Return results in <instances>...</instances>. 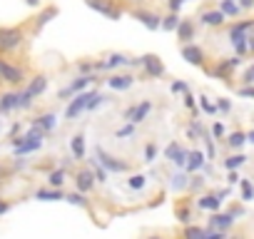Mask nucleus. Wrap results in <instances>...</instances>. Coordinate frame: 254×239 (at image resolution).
I'll return each instance as SVG.
<instances>
[{
  "mask_svg": "<svg viewBox=\"0 0 254 239\" xmlns=\"http://www.w3.org/2000/svg\"><path fill=\"white\" fill-rule=\"evenodd\" d=\"M217 107H219L222 112H229V107H232V105H229V100H219V105H217Z\"/></svg>",
  "mask_w": 254,
  "mask_h": 239,
  "instance_id": "c03bdc74",
  "label": "nucleus"
},
{
  "mask_svg": "<svg viewBox=\"0 0 254 239\" xmlns=\"http://www.w3.org/2000/svg\"><path fill=\"white\" fill-rule=\"evenodd\" d=\"M185 234H187V237H199V239H202V237H207V229H199V227H187V229H185Z\"/></svg>",
  "mask_w": 254,
  "mask_h": 239,
  "instance_id": "2f4dec72",
  "label": "nucleus"
},
{
  "mask_svg": "<svg viewBox=\"0 0 254 239\" xmlns=\"http://www.w3.org/2000/svg\"><path fill=\"white\" fill-rule=\"evenodd\" d=\"M97 160H100V165L105 167V170H110V172H125L127 170V165L125 162H117L115 157H110L105 150H100L97 147Z\"/></svg>",
  "mask_w": 254,
  "mask_h": 239,
  "instance_id": "39448f33",
  "label": "nucleus"
},
{
  "mask_svg": "<svg viewBox=\"0 0 254 239\" xmlns=\"http://www.w3.org/2000/svg\"><path fill=\"white\" fill-rule=\"evenodd\" d=\"M242 197H244V202L254 199V187H252L249 179H242Z\"/></svg>",
  "mask_w": 254,
  "mask_h": 239,
  "instance_id": "c85d7f7f",
  "label": "nucleus"
},
{
  "mask_svg": "<svg viewBox=\"0 0 254 239\" xmlns=\"http://www.w3.org/2000/svg\"><path fill=\"white\" fill-rule=\"evenodd\" d=\"M182 3H185V0H170V8H172V13H177V10L182 8Z\"/></svg>",
  "mask_w": 254,
  "mask_h": 239,
  "instance_id": "79ce46f5",
  "label": "nucleus"
},
{
  "mask_svg": "<svg viewBox=\"0 0 254 239\" xmlns=\"http://www.w3.org/2000/svg\"><path fill=\"white\" fill-rule=\"evenodd\" d=\"M244 82H247V85H249V82H254V65L244 72Z\"/></svg>",
  "mask_w": 254,
  "mask_h": 239,
  "instance_id": "a19ab883",
  "label": "nucleus"
},
{
  "mask_svg": "<svg viewBox=\"0 0 254 239\" xmlns=\"http://www.w3.org/2000/svg\"><path fill=\"white\" fill-rule=\"evenodd\" d=\"M65 199H67L70 204H80V207H85V197H82L80 192H77V194H70V197H65Z\"/></svg>",
  "mask_w": 254,
  "mask_h": 239,
  "instance_id": "e433bc0d",
  "label": "nucleus"
},
{
  "mask_svg": "<svg viewBox=\"0 0 254 239\" xmlns=\"http://www.w3.org/2000/svg\"><path fill=\"white\" fill-rule=\"evenodd\" d=\"M202 107H204L207 112H214V110H217V107H214L212 102H207V97H202Z\"/></svg>",
  "mask_w": 254,
  "mask_h": 239,
  "instance_id": "37998d69",
  "label": "nucleus"
},
{
  "mask_svg": "<svg viewBox=\"0 0 254 239\" xmlns=\"http://www.w3.org/2000/svg\"><path fill=\"white\" fill-rule=\"evenodd\" d=\"M38 127H40L43 132H50V130L55 127V115H43V117H38Z\"/></svg>",
  "mask_w": 254,
  "mask_h": 239,
  "instance_id": "5701e85b",
  "label": "nucleus"
},
{
  "mask_svg": "<svg viewBox=\"0 0 254 239\" xmlns=\"http://www.w3.org/2000/svg\"><path fill=\"white\" fill-rule=\"evenodd\" d=\"M155 155H157V147H155V145H147V150H145V162H155Z\"/></svg>",
  "mask_w": 254,
  "mask_h": 239,
  "instance_id": "c9c22d12",
  "label": "nucleus"
},
{
  "mask_svg": "<svg viewBox=\"0 0 254 239\" xmlns=\"http://www.w3.org/2000/svg\"><path fill=\"white\" fill-rule=\"evenodd\" d=\"M172 92H187V85L185 82H172Z\"/></svg>",
  "mask_w": 254,
  "mask_h": 239,
  "instance_id": "58836bf2",
  "label": "nucleus"
},
{
  "mask_svg": "<svg viewBox=\"0 0 254 239\" xmlns=\"http://www.w3.org/2000/svg\"><path fill=\"white\" fill-rule=\"evenodd\" d=\"M55 15H58V10H55V8H48V10H45V13L38 18V28L48 25V20H50V18H55Z\"/></svg>",
  "mask_w": 254,
  "mask_h": 239,
  "instance_id": "c756f323",
  "label": "nucleus"
},
{
  "mask_svg": "<svg viewBox=\"0 0 254 239\" xmlns=\"http://www.w3.org/2000/svg\"><path fill=\"white\" fill-rule=\"evenodd\" d=\"M185 187H187V177H185V175H175V177H172V189L180 192V189H185Z\"/></svg>",
  "mask_w": 254,
  "mask_h": 239,
  "instance_id": "7c9ffc66",
  "label": "nucleus"
},
{
  "mask_svg": "<svg viewBox=\"0 0 254 239\" xmlns=\"http://www.w3.org/2000/svg\"><path fill=\"white\" fill-rule=\"evenodd\" d=\"M219 10H222L224 15H237V13H239V5L234 3V0H222Z\"/></svg>",
  "mask_w": 254,
  "mask_h": 239,
  "instance_id": "a878e982",
  "label": "nucleus"
},
{
  "mask_svg": "<svg viewBox=\"0 0 254 239\" xmlns=\"http://www.w3.org/2000/svg\"><path fill=\"white\" fill-rule=\"evenodd\" d=\"M132 82H135V77H130V75H115L107 80V85L112 90H127V87H132Z\"/></svg>",
  "mask_w": 254,
  "mask_h": 239,
  "instance_id": "ddd939ff",
  "label": "nucleus"
},
{
  "mask_svg": "<svg viewBox=\"0 0 254 239\" xmlns=\"http://www.w3.org/2000/svg\"><path fill=\"white\" fill-rule=\"evenodd\" d=\"M165 155H167V157H170L177 167H185V165H187V155H190V152H187V150H182L177 142H172V145L165 150Z\"/></svg>",
  "mask_w": 254,
  "mask_h": 239,
  "instance_id": "423d86ee",
  "label": "nucleus"
},
{
  "mask_svg": "<svg viewBox=\"0 0 254 239\" xmlns=\"http://www.w3.org/2000/svg\"><path fill=\"white\" fill-rule=\"evenodd\" d=\"M23 40V33L15 28H0V50H13Z\"/></svg>",
  "mask_w": 254,
  "mask_h": 239,
  "instance_id": "f03ea898",
  "label": "nucleus"
},
{
  "mask_svg": "<svg viewBox=\"0 0 254 239\" xmlns=\"http://www.w3.org/2000/svg\"><path fill=\"white\" fill-rule=\"evenodd\" d=\"M244 162H247V157H244V155H232V157H227V160H224V167H227V170H237V167H242Z\"/></svg>",
  "mask_w": 254,
  "mask_h": 239,
  "instance_id": "393cba45",
  "label": "nucleus"
},
{
  "mask_svg": "<svg viewBox=\"0 0 254 239\" xmlns=\"http://www.w3.org/2000/svg\"><path fill=\"white\" fill-rule=\"evenodd\" d=\"M150 110H152V105H150V102L145 100L142 105H135V107H130V110H127V112H125V117L130 120L132 125H140L142 120H145V117L150 115Z\"/></svg>",
  "mask_w": 254,
  "mask_h": 239,
  "instance_id": "20e7f679",
  "label": "nucleus"
},
{
  "mask_svg": "<svg viewBox=\"0 0 254 239\" xmlns=\"http://www.w3.org/2000/svg\"><path fill=\"white\" fill-rule=\"evenodd\" d=\"M132 132H135V125L130 122V125H125V127H120V130H117L115 135H117V137H130Z\"/></svg>",
  "mask_w": 254,
  "mask_h": 239,
  "instance_id": "473e14b6",
  "label": "nucleus"
},
{
  "mask_svg": "<svg viewBox=\"0 0 254 239\" xmlns=\"http://www.w3.org/2000/svg\"><path fill=\"white\" fill-rule=\"evenodd\" d=\"M232 224H234V214H214V217L209 219V227H212V229H222V232L229 229Z\"/></svg>",
  "mask_w": 254,
  "mask_h": 239,
  "instance_id": "f8f14e48",
  "label": "nucleus"
},
{
  "mask_svg": "<svg viewBox=\"0 0 254 239\" xmlns=\"http://www.w3.org/2000/svg\"><path fill=\"white\" fill-rule=\"evenodd\" d=\"M95 177H97V179H100V182H105V179H107V170H105V167H100V165H97V170H95Z\"/></svg>",
  "mask_w": 254,
  "mask_h": 239,
  "instance_id": "4c0bfd02",
  "label": "nucleus"
},
{
  "mask_svg": "<svg viewBox=\"0 0 254 239\" xmlns=\"http://www.w3.org/2000/svg\"><path fill=\"white\" fill-rule=\"evenodd\" d=\"M177 35H180V40H192V35H194V25H192L190 20H182V23L177 25Z\"/></svg>",
  "mask_w": 254,
  "mask_h": 239,
  "instance_id": "aec40b11",
  "label": "nucleus"
},
{
  "mask_svg": "<svg viewBox=\"0 0 254 239\" xmlns=\"http://www.w3.org/2000/svg\"><path fill=\"white\" fill-rule=\"evenodd\" d=\"M202 23H204V25H222V23H224V13H222V10L204 13V15H202Z\"/></svg>",
  "mask_w": 254,
  "mask_h": 239,
  "instance_id": "6ab92c4d",
  "label": "nucleus"
},
{
  "mask_svg": "<svg viewBox=\"0 0 254 239\" xmlns=\"http://www.w3.org/2000/svg\"><path fill=\"white\" fill-rule=\"evenodd\" d=\"M239 95L242 97H254V90L252 87H244V90H239Z\"/></svg>",
  "mask_w": 254,
  "mask_h": 239,
  "instance_id": "a18cd8bd",
  "label": "nucleus"
},
{
  "mask_svg": "<svg viewBox=\"0 0 254 239\" xmlns=\"http://www.w3.org/2000/svg\"><path fill=\"white\" fill-rule=\"evenodd\" d=\"M140 62L145 65V70H147L152 77H160V75L165 72V65H162V62H160V58H155V55H145Z\"/></svg>",
  "mask_w": 254,
  "mask_h": 239,
  "instance_id": "6e6552de",
  "label": "nucleus"
},
{
  "mask_svg": "<svg viewBox=\"0 0 254 239\" xmlns=\"http://www.w3.org/2000/svg\"><path fill=\"white\" fill-rule=\"evenodd\" d=\"M254 5V0H242V3H239V8H252Z\"/></svg>",
  "mask_w": 254,
  "mask_h": 239,
  "instance_id": "49530a36",
  "label": "nucleus"
},
{
  "mask_svg": "<svg viewBox=\"0 0 254 239\" xmlns=\"http://www.w3.org/2000/svg\"><path fill=\"white\" fill-rule=\"evenodd\" d=\"M127 184H130L132 189H142V187L147 184V177H145V175H132V177H130V182H127Z\"/></svg>",
  "mask_w": 254,
  "mask_h": 239,
  "instance_id": "bb28decb",
  "label": "nucleus"
},
{
  "mask_svg": "<svg viewBox=\"0 0 254 239\" xmlns=\"http://www.w3.org/2000/svg\"><path fill=\"white\" fill-rule=\"evenodd\" d=\"M45 87H48V80H45V77H35V80H33V85H30L25 92H20V95H18V97H20V107H28V105L33 102V97H35V95H40Z\"/></svg>",
  "mask_w": 254,
  "mask_h": 239,
  "instance_id": "7ed1b4c3",
  "label": "nucleus"
},
{
  "mask_svg": "<svg viewBox=\"0 0 254 239\" xmlns=\"http://www.w3.org/2000/svg\"><path fill=\"white\" fill-rule=\"evenodd\" d=\"M212 132H214V137H222V135H224V125H222V122H217V125L212 127Z\"/></svg>",
  "mask_w": 254,
  "mask_h": 239,
  "instance_id": "ea45409f",
  "label": "nucleus"
},
{
  "mask_svg": "<svg viewBox=\"0 0 254 239\" xmlns=\"http://www.w3.org/2000/svg\"><path fill=\"white\" fill-rule=\"evenodd\" d=\"M90 82H92V77H80V80H75V82H72L70 87H65V90H63L60 95H63V97H67V95H75V92H82V90H85V87H87Z\"/></svg>",
  "mask_w": 254,
  "mask_h": 239,
  "instance_id": "4468645a",
  "label": "nucleus"
},
{
  "mask_svg": "<svg viewBox=\"0 0 254 239\" xmlns=\"http://www.w3.org/2000/svg\"><path fill=\"white\" fill-rule=\"evenodd\" d=\"M229 182H232V184H234V182H239V177L234 175V170H229Z\"/></svg>",
  "mask_w": 254,
  "mask_h": 239,
  "instance_id": "de8ad7c7",
  "label": "nucleus"
},
{
  "mask_svg": "<svg viewBox=\"0 0 254 239\" xmlns=\"http://www.w3.org/2000/svg\"><path fill=\"white\" fill-rule=\"evenodd\" d=\"M70 150H72V155H75L77 160H82V157H85V137H82V135H75V137L70 140Z\"/></svg>",
  "mask_w": 254,
  "mask_h": 239,
  "instance_id": "f3484780",
  "label": "nucleus"
},
{
  "mask_svg": "<svg viewBox=\"0 0 254 239\" xmlns=\"http://www.w3.org/2000/svg\"><path fill=\"white\" fill-rule=\"evenodd\" d=\"M182 58H185L190 65H202V58H204V55H202V50H199L197 45H185V48H182Z\"/></svg>",
  "mask_w": 254,
  "mask_h": 239,
  "instance_id": "9d476101",
  "label": "nucleus"
},
{
  "mask_svg": "<svg viewBox=\"0 0 254 239\" xmlns=\"http://www.w3.org/2000/svg\"><path fill=\"white\" fill-rule=\"evenodd\" d=\"M13 107H20V97L13 95V92L10 95H3V100H0V110L5 112V110H13Z\"/></svg>",
  "mask_w": 254,
  "mask_h": 239,
  "instance_id": "4be33fe9",
  "label": "nucleus"
},
{
  "mask_svg": "<svg viewBox=\"0 0 254 239\" xmlns=\"http://www.w3.org/2000/svg\"><path fill=\"white\" fill-rule=\"evenodd\" d=\"M63 177H65V172H63V170L53 172V175H50V184H53V187H60V184H63Z\"/></svg>",
  "mask_w": 254,
  "mask_h": 239,
  "instance_id": "72a5a7b5",
  "label": "nucleus"
},
{
  "mask_svg": "<svg viewBox=\"0 0 254 239\" xmlns=\"http://www.w3.org/2000/svg\"><path fill=\"white\" fill-rule=\"evenodd\" d=\"M197 204H199V209H209V212H214V209H219L222 199H219L217 194H207V197H199Z\"/></svg>",
  "mask_w": 254,
  "mask_h": 239,
  "instance_id": "2eb2a0df",
  "label": "nucleus"
},
{
  "mask_svg": "<svg viewBox=\"0 0 254 239\" xmlns=\"http://www.w3.org/2000/svg\"><path fill=\"white\" fill-rule=\"evenodd\" d=\"M0 77H3L5 82H20L23 80V72L8 62H0Z\"/></svg>",
  "mask_w": 254,
  "mask_h": 239,
  "instance_id": "1a4fd4ad",
  "label": "nucleus"
},
{
  "mask_svg": "<svg viewBox=\"0 0 254 239\" xmlns=\"http://www.w3.org/2000/svg\"><path fill=\"white\" fill-rule=\"evenodd\" d=\"M202 165H204V155H202V152H190V155H187V165H185L187 172H197Z\"/></svg>",
  "mask_w": 254,
  "mask_h": 239,
  "instance_id": "dca6fc26",
  "label": "nucleus"
},
{
  "mask_svg": "<svg viewBox=\"0 0 254 239\" xmlns=\"http://www.w3.org/2000/svg\"><path fill=\"white\" fill-rule=\"evenodd\" d=\"M177 25H180V20H177L175 15H170V18L162 23V28H165V30H177Z\"/></svg>",
  "mask_w": 254,
  "mask_h": 239,
  "instance_id": "f704fd0d",
  "label": "nucleus"
},
{
  "mask_svg": "<svg viewBox=\"0 0 254 239\" xmlns=\"http://www.w3.org/2000/svg\"><path fill=\"white\" fill-rule=\"evenodd\" d=\"M247 142H252V145H254V130H252V132L247 135Z\"/></svg>",
  "mask_w": 254,
  "mask_h": 239,
  "instance_id": "8fccbe9b",
  "label": "nucleus"
},
{
  "mask_svg": "<svg viewBox=\"0 0 254 239\" xmlns=\"http://www.w3.org/2000/svg\"><path fill=\"white\" fill-rule=\"evenodd\" d=\"M87 5L92 8V10H97V13H102V15H107L110 20H120V10H115V8H110L105 0H87Z\"/></svg>",
  "mask_w": 254,
  "mask_h": 239,
  "instance_id": "0eeeda50",
  "label": "nucleus"
},
{
  "mask_svg": "<svg viewBox=\"0 0 254 239\" xmlns=\"http://www.w3.org/2000/svg\"><path fill=\"white\" fill-rule=\"evenodd\" d=\"M92 184H95V179H92V172L82 170V172L77 175V189H80V192H87V189H92Z\"/></svg>",
  "mask_w": 254,
  "mask_h": 239,
  "instance_id": "a211bd4d",
  "label": "nucleus"
},
{
  "mask_svg": "<svg viewBox=\"0 0 254 239\" xmlns=\"http://www.w3.org/2000/svg\"><path fill=\"white\" fill-rule=\"evenodd\" d=\"M38 199H43V202H58V199H65V194L58 192V189H40L38 192Z\"/></svg>",
  "mask_w": 254,
  "mask_h": 239,
  "instance_id": "412c9836",
  "label": "nucleus"
},
{
  "mask_svg": "<svg viewBox=\"0 0 254 239\" xmlns=\"http://www.w3.org/2000/svg\"><path fill=\"white\" fill-rule=\"evenodd\" d=\"M135 18H137L147 30H157V28H160V18H157V15H152V13H147V10H137V13H135Z\"/></svg>",
  "mask_w": 254,
  "mask_h": 239,
  "instance_id": "9b49d317",
  "label": "nucleus"
},
{
  "mask_svg": "<svg viewBox=\"0 0 254 239\" xmlns=\"http://www.w3.org/2000/svg\"><path fill=\"white\" fill-rule=\"evenodd\" d=\"M28 5H40V0H25Z\"/></svg>",
  "mask_w": 254,
  "mask_h": 239,
  "instance_id": "3c124183",
  "label": "nucleus"
},
{
  "mask_svg": "<svg viewBox=\"0 0 254 239\" xmlns=\"http://www.w3.org/2000/svg\"><path fill=\"white\" fill-rule=\"evenodd\" d=\"M0 80H3V77H0Z\"/></svg>",
  "mask_w": 254,
  "mask_h": 239,
  "instance_id": "603ef678",
  "label": "nucleus"
},
{
  "mask_svg": "<svg viewBox=\"0 0 254 239\" xmlns=\"http://www.w3.org/2000/svg\"><path fill=\"white\" fill-rule=\"evenodd\" d=\"M132 60H127L125 55H110V60L107 62H102L100 67H117V65H130Z\"/></svg>",
  "mask_w": 254,
  "mask_h": 239,
  "instance_id": "b1692460",
  "label": "nucleus"
},
{
  "mask_svg": "<svg viewBox=\"0 0 254 239\" xmlns=\"http://www.w3.org/2000/svg\"><path fill=\"white\" fill-rule=\"evenodd\" d=\"M92 95H95V92H80V95H75V100H72V102L67 105V110H65V117H67V120H75L82 110H87Z\"/></svg>",
  "mask_w": 254,
  "mask_h": 239,
  "instance_id": "f257e3e1",
  "label": "nucleus"
},
{
  "mask_svg": "<svg viewBox=\"0 0 254 239\" xmlns=\"http://www.w3.org/2000/svg\"><path fill=\"white\" fill-rule=\"evenodd\" d=\"M229 147H242L244 142H247V135L244 132H234V135H229Z\"/></svg>",
  "mask_w": 254,
  "mask_h": 239,
  "instance_id": "cd10ccee",
  "label": "nucleus"
},
{
  "mask_svg": "<svg viewBox=\"0 0 254 239\" xmlns=\"http://www.w3.org/2000/svg\"><path fill=\"white\" fill-rule=\"evenodd\" d=\"M5 212H8V204H5V202H0V214H5Z\"/></svg>",
  "mask_w": 254,
  "mask_h": 239,
  "instance_id": "09e8293b",
  "label": "nucleus"
}]
</instances>
